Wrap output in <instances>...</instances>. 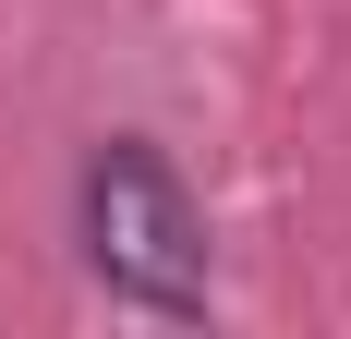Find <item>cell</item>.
<instances>
[{
  "label": "cell",
  "mask_w": 351,
  "mask_h": 339,
  "mask_svg": "<svg viewBox=\"0 0 351 339\" xmlns=\"http://www.w3.org/2000/svg\"><path fill=\"white\" fill-rule=\"evenodd\" d=\"M73 231H85V267H97L109 303L134 315H206V218L182 194V170L158 158L145 134H109L73 182Z\"/></svg>",
  "instance_id": "obj_1"
}]
</instances>
